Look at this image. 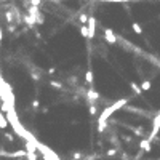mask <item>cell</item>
Here are the masks:
<instances>
[{
  "label": "cell",
  "instance_id": "cell-11",
  "mask_svg": "<svg viewBox=\"0 0 160 160\" xmlns=\"http://www.w3.org/2000/svg\"><path fill=\"white\" fill-rule=\"evenodd\" d=\"M85 80H87L88 85H91V83H93V80H95V75H93V71H87V74H85Z\"/></svg>",
  "mask_w": 160,
  "mask_h": 160
},
{
  "label": "cell",
  "instance_id": "cell-12",
  "mask_svg": "<svg viewBox=\"0 0 160 160\" xmlns=\"http://www.w3.org/2000/svg\"><path fill=\"white\" fill-rule=\"evenodd\" d=\"M6 127H8V119L2 115L0 117V130H5Z\"/></svg>",
  "mask_w": 160,
  "mask_h": 160
},
{
  "label": "cell",
  "instance_id": "cell-28",
  "mask_svg": "<svg viewBox=\"0 0 160 160\" xmlns=\"http://www.w3.org/2000/svg\"><path fill=\"white\" fill-rule=\"evenodd\" d=\"M158 67H160V63H158Z\"/></svg>",
  "mask_w": 160,
  "mask_h": 160
},
{
  "label": "cell",
  "instance_id": "cell-1",
  "mask_svg": "<svg viewBox=\"0 0 160 160\" xmlns=\"http://www.w3.org/2000/svg\"><path fill=\"white\" fill-rule=\"evenodd\" d=\"M127 102H128V98H122V99L115 101L114 104H110V106H107L106 109H102V112L99 114V119H98V131H99V133H102V131L106 130L109 117L114 114V112L120 110L122 107H125Z\"/></svg>",
  "mask_w": 160,
  "mask_h": 160
},
{
  "label": "cell",
  "instance_id": "cell-26",
  "mask_svg": "<svg viewBox=\"0 0 160 160\" xmlns=\"http://www.w3.org/2000/svg\"><path fill=\"white\" fill-rule=\"evenodd\" d=\"M39 104H40V102H39V99H35V101H34V104H32V106H34V107H37V106H39Z\"/></svg>",
  "mask_w": 160,
  "mask_h": 160
},
{
  "label": "cell",
  "instance_id": "cell-18",
  "mask_svg": "<svg viewBox=\"0 0 160 160\" xmlns=\"http://www.w3.org/2000/svg\"><path fill=\"white\" fill-rule=\"evenodd\" d=\"M26 158H27V160H37V155H35V152H27V154H26Z\"/></svg>",
  "mask_w": 160,
  "mask_h": 160
},
{
  "label": "cell",
  "instance_id": "cell-9",
  "mask_svg": "<svg viewBox=\"0 0 160 160\" xmlns=\"http://www.w3.org/2000/svg\"><path fill=\"white\" fill-rule=\"evenodd\" d=\"M131 29H133V32H135V34H138V35L143 34V27H141V24H139V23H133V24H131Z\"/></svg>",
  "mask_w": 160,
  "mask_h": 160
},
{
  "label": "cell",
  "instance_id": "cell-5",
  "mask_svg": "<svg viewBox=\"0 0 160 160\" xmlns=\"http://www.w3.org/2000/svg\"><path fill=\"white\" fill-rule=\"evenodd\" d=\"M88 99H90V104H91V102H95V101H98L99 99V93L90 88L88 90Z\"/></svg>",
  "mask_w": 160,
  "mask_h": 160
},
{
  "label": "cell",
  "instance_id": "cell-10",
  "mask_svg": "<svg viewBox=\"0 0 160 160\" xmlns=\"http://www.w3.org/2000/svg\"><path fill=\"white\" fill-rule=\"evenodd\" d=\"M37 147H39V146H37ZM37 147L34 146V141H27V143H26V150H27V152H35Z\"/></svg>",
  "mask_w": 160,
  "mask_h": 160
},
{
  "label": "cell",
  "instance_id": "cell-8",
  "mask_svg": "<svg viewBox=\"0 0 160 160\" xmlns=\"http://www.w3.org/2000/svg\"><path fill=\"white\" fill-rule=\"evenodd\" d=\"M24 23H26L27 26H34V24H37V23H35V16H32V15L27 13V15L24 16Z\"/></svg>",
  "mask_w": 160,
  "mask_h": 160
},
{
  "label": "cell",
  "instance_id": "cell-14",
  "mask_svg": "<svg viewBox=\"0 0 160 160\" xmlns=\"http://www.w3.org/2000/svg\"><path fill=\"white\" fill-rule=\"evenodd\" d=\"M35 23H37V24H43V23H45V16H43L40 11H39V15L35 16Z\"/></svg>",
  "mask_w": 160,
  "mask_h": 160
},
{
  "label": "cell",
  "instance_id": "cell-7",
  "mask_svg": "<svg viewBox=\"0 0 160 160\" xmlns=\"http://www.w3.org/2000/svg\"><path fill=\"white\" fill-rule=\"evenodd\" d=\"M130 88L135 91V95H141V91H143V88H141V85H138L136 82H130Z\"/></svg>",
  "mask_w": 160,
  "mask_h": 160
},
{
  "label": "cell",
  "instance_id": "cell-25",
  "mask_svg": "<svg viewBox=\"0 0 160 160\" xmlns=\"http://www.w3.org/2000/svg\"><path fill=\"white\" fill-rule=\"evenodd\" d=\"M2 39H3V31H2V27H0V45H2Z\"/></svg>",
  "mask_w": 160,
  "mask_h": 160
},
{
  "label": "cell",
  "instance_id": "cell-20",
  "mask_svg": "<svg viewBox=\"0 0 160 160\" xmlns=\"http://www.w3.org/2000/svg\"><path fill=\"white\" fill-rule=\"evenodd\" d=\"M95 2H119V3H123V2H130V0H95Z\"/></svg>",
  "mask_w": 160,
  "mask_h": 160
},
{
  "label": "cell",
  "instance_id": "cell-23",
  "mask_svg": "<svg viewBox=\"0 0 160 160\" xmlns=\"http://www.w3.org/2000/svg\"><path fill=\"white\" fill-rule=\"evenodd\" d=\"M115 154H117V149H109V150H107V155H109V157H110V155H115Z\"/></svg>",
  "mask_w": 160,
  "mask_h": 160
},
{
  "label": "cell",
  "instance_id": "cell-21",
  "mask_svg": "<svg viewBox=\"0 0 160 160\" xmlns=\"http://www.w3.org/2000/svg\"><path fill=\"white\" fill-rule=\"evenodd\" d=\"M5 18H6L8 23H11V21H13V13H11V11H6V13H5Z\"/></svg>",
  "mask_w": 160,
  "mask_h": 160
},
{
  "label": "cell",
  "instance_id": "cell-17",
  "mask_svg": "<svg viewBox=\"0 0 160 160\" xmlns=\"http://www.w3.org/2000/svg\"><path fill=\"white\" fill-rule=\"evenodd\" d=\"M88 18H90V16H87L85 13H82V15L79 16V19H80L82 24H87V23H88Z\"/></svg>",
  "mask_w": 160,
  "mask_h": 160
},
{
  "label": "cell",
  "instance_id": "cell-2",
  "mask_svg": "<svg viewBox=\"0 0 160 160\" xmlns=\"http://www.w3.org/2000/svg\"><path fill=\"white\" fill-rule=\"evenodd\" d=\"M160 133V112H158V114L154 117V127H152V131H150V135H149V141H152L157 135Z\"/></svg>",
  "mask_w": 160,
  "mask_h": 160
},
{
  "label": "cell",
  "instance_id": "cell-16",
  "mask_svg": "<svg viewBox=\"0 0 160 160\" xmlns=\"http://www.w3.org/2000/svg\"><path fill=\"white\" fill-rule=\"evenodd\" d=\"M141 88H143V91L150 90V82H149V80H144L143 83H141Z\"/></svg>",
  "mask_w": 160,
  "mask_h": 160
},
{
  "label": "cell",
  "instance_id": "cell-3",
  "mask_svg": "<svg viewBox=\"0 0 160 160\" xmlns=\"http://www.w3.org/2000/svg\"><path fill=\"white\" fill-rule=\"evenodd\" d=\"M87 26H88V32H90V34H88V39L91 40L93 37L96 35V18H95V16H90Z\"/></svg>",
  "mask_w": 160,
  "mask_h": 160
},
{
  "label": "cell",
  "instance_id": "cell-4",
  "mask_svg": "<svg viewBox=\"0 0 160 160\" xmlns=\"http://www.w3.org/2000/svg\"><path fill=\"white\" fill-rule=\"evenodd\" d=\"M104 39H106V42H109V43H115V42H117V35L114 34V31L104 29Z\"/></svg>",
  "mask_w": 160,
  "mask_h": 160
},
{
  "label": "cell",
  "instance_id": "cell-19",
  "mask_svg": "<svg viewBox=\"0 0 160 160\" xmlns=\"http://www.w3.org/2000/svg\"><path fill=\"white\" fill-rule=\"evenodd\" d=\"M96 106H95V102H91V104H90V115H95L96 114Z\"/></svg>",
  "mask_w": 160,
  "mask_h": 160
},
{
  "label": "cell",
  "instance_id": "cell-13",
  "mask_svg": "<svg viewBox=\"0 0 160 160\" xmlns=\"http://www.w3.org/2000/svg\"><path fill=\"white\" fill-rule=\"evenodd\" d=\"M27 150H18V152H11L10 157H26Z\"/></svg>",
  "mask_w": 160,
  "mask_h": 160
},
{
  "label": "cell",
  "instance_id": "cell-24",
  "mask_svg": "<svg viewBox=\"0 0 160 160\" xmlns=\"http://www.w3.org/2000/svg\"><path fill=\"white\" fill-rule=\"evenodd\" d=\"M5 138H6L8 141H13V139H15V136H11V133H5Z\"/></svg>",
  "mask_w": 160,
  "mask_h": 160
},
{
  "label": "cell",
  "instance_id": "cell-22",
  "mask_svg": "<svg viewBox=\"0 0 160 160\" xmlns=\"http://www.w3.org/2000/svg\"><path fill=\"white\" fill-rule=\"evenodd\" d=\"M51 87H54V88H58V90H59V88H63V85H61L59 82H51Z\"/></svg>",
  "mask_w": 160,
  "mask_h": 160
},
{
  "label": "cell",
  "instance_id": "cell-15",
  "mask_svg": "<svg viewBox=\"0 0 160 160\" xmlns=\"http://www.w3.org/2000/svg\"><path fill=\"white\" fill-rule=\"evenodd\" d=\"M80 34H82L83 37H87V39H88V34H90V32H88V26L83 24V26L80 27Z\"/></svg>",
  "mask_w": 160,
  "mask_h": 160
},
{
  "label": "cell",
  "instance_id": "cell-6",
  "mask_svg": "<svg viewBox=\"0 0 160 160\" xmlns=\"http://www.w3.org/2000/svg\"><path fill=\"white\" fill-rule=\"evenodd\" d=\"M150 143H152V141H149V139H143L139 143V147L143 149V150H146V152H149L150 150Z\"/></svg>",
  "mask_w": 160,
  "mask_h": 160
},
{
  "label": "cell",
  "instance_id": "cell-27",
  "mask_svg": "<svg viewBox=\"0 0 160 160\" xmlns=\"http://www.w3.org/2000/svg\"><path fill=\"white\" fill-rule=\"evenodd\" d=\"M54 72H56V69H53V67L48 69V74H54Z\"/></svg>",
  "mask_w": 160,
  "mask_h": 160
}]
</instances>
